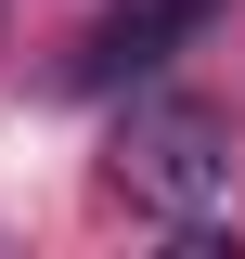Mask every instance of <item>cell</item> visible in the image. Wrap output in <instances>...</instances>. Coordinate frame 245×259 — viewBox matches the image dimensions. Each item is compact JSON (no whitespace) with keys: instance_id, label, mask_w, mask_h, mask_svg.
Listing matches in <instances>:
<instances>
[{"instance_id":"6da1fadb","label":"cell","mask_w":245,"mask_h":259,"mask_svg":"<svg viewBox=\"0 0 245 259\" xmlns=\"http://www.w3.org/2000/svg\"><path fill=\"white\" fill-rule=\"evenodd\" d=\"M103 168H116V194L142 221H168L181 246H219V233H232V117H207V104H181V91L129 104Z\"/></svg>"},{"instance_id":"7a4b0ae2","label":"cell","mask_w":245,"mask_h":259,"mask_svg":"<svg viewBox=\"0 0 245 259\" xmlns=\"http://www.w3.org/2000/svg\"><path fill=\"white\" fill-rule=\"evenodd\" d=\"M207 13H219V0H116L91 39L65 52V91H129V78H155V65L181 52Z\"/></svg>"}]
</instances>
